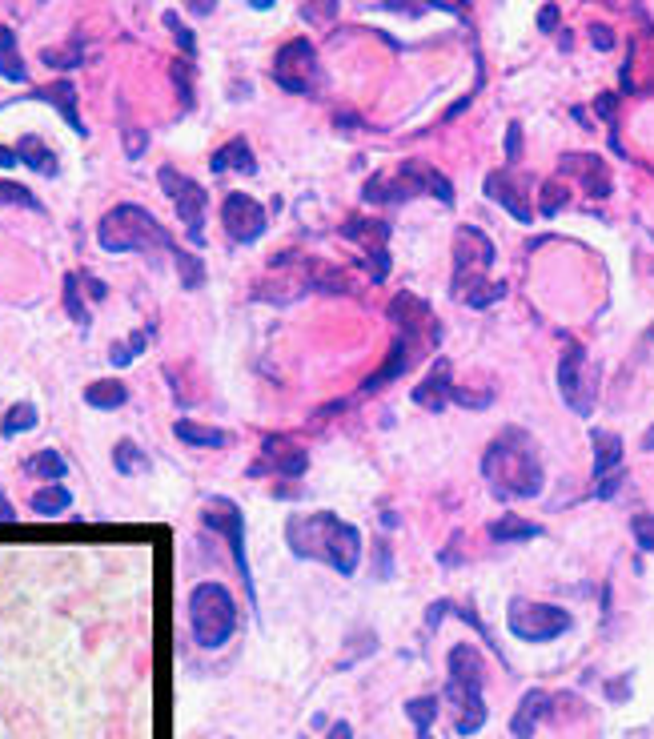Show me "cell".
I'll return each mask as SVG.
<instances>
[{
	"mask_svg": "<svg viewBox=\"0 0 654 739\" xmlns=\"http://www.w3.org/2000/svg\"><path fill=\"white\" fill-rule=\"evenodd\" d=\"M97 245H101L105 254H149V258L169 254V258L177 262V270H181V286H185V290H197V286L205 282L201 262L189 258L185 250H177L173 237L165 233V225H161L149 209H141V205H133V201L113 205V209L97 221Z\"/></svg>",
	"mask_w": 654,
	"mask_h": 739,
	"instance_id": "obj_1",
	"label": "cell"
},
{
	"mask_svg": "<svg viewBox=\"0 0 654 739\" xmlns=\"http://www.w3.org/2000/svg\"><path fill=\"white\" fill-rule=\"evenodd\" d=\"M482 478L494 486L498 499H538L546 486V470L534 438L522 426H506L482 458Z\"/></svg>",
	"mask_w": 654,
	"mask_h": 739,
	"instance_id": "obj_2",
	"label": "cell"
},
{
	"mask_svg": "<svg viewBox=\"0 0 654 739\" xmlns=\"http://www.w3.org/2000/svg\"><path fill=\"white\" fill-rule=\"evenodd\" d=\"M285 543L297 559H321L338 575H354L362 563V531L330 511L293 515L285 523Z\"/></svg>",
	"mask_w": 654,
	"mask_h": 739,
	"instance_id": "obj_3",
	"label": "cell"
},
{
	"mask_svg": "<svg viewBox=\"0 0 654 739\" xmlns=\"http://www.w3.org/2000/svg\"><path fill=\"white\" fill-rule=\"evenodd\" d=\"M189 627H193L197 647H205V651L225 647L233 639V631H237V603H233L229 587H221V583L193 587V595H189Z\"/></svg>",
	"mask_w": 654,
	"mask_h": 739,
	"instance_id": "obj_4",
	"label": "cell"
},
{
	"mask_svg": "<svg viewBox=\"0 0 654 739\" xmlns=\"http://www.w3.org/2000/svg\"><path fill=\"white\" fill-rule=\"evenodd\" d=\"M482 679H486V667H482V655L470 647V643H458L450 651V699L458 707V735H474L482 723H486V703H482Z\"/></svg>",
	"mask_w": 654,
	"mask_h": 739,
	"instance_id": "obj_5",
	"label": "cell"
},
{
	"mask_svg": "<svg viewBox=\"0 0 654 739\" xmlns=\"http://www.w3.org/2000/svg\"><path fill=\"white\" fill-rule=\"evenodd\" d=\"M418 193H434L442 205H450L454 201V185L438 173V169H430V165H422V161H406L398 173H374L370 181H366V201H390V205H402V201H410V197H418Z\"/></svg>",
	"mask_w": 654,
	"mask_h": 739,
	"instance_id": "obj_6",
	"label": "cell"
},
{
	"mask_svg": "<svg viewBox=\"0 0 654 739\" xmlns=\"http://www.w3.org/2000/svg\"><path fill=\"white\" fill-rule=\"evenodd\" d=\"M201 523H205L209 531H217V535L229 543V551H233V563H237V571H241V583H245L249 599L257 603V591H253V571H249V559H245V515H241V507H237L233 499H209V503L201 507Z\"/></svg>",
	"mask_w": 654,
	"mask_h": 739,
	"instance_id": "obj_7",
	"label": "cell"
},
{
	"mask_svg": "<svg viewBox=\"0 0 654 739\" xmlns=\"http://www.w3.org/2000/svg\"><path fill=\"white\" fill-rule=\"evenodd\" d=\"M157 181H161V189H165V197L173 201V209H177V217H181V225L189 229V241L193 245H201L205 241V189L193 181V177H185V173H177V169H157Z\"/></svg>",
	"mask_w": 654,
	"mask_h": 739,
	"instance_id": "obj_8",
	"label": "cell"
},
{
	"mask_svg": "<svg viewBox=\"0 0 654 739\" xmlns=\"http://www.w3.org/2000/svg\"><path fill=\"white\" fill-rule=\"evenodd\" d=\"M454 262H458V278H454V294H466L470 286L486 282V266H494V241L474 229L462 225L454 237Z\"/></svg>",
	"mask_w": 654,
	"mask_h": 739,
	"instance_id": "obj_9",
	"label": "cell"
},
{
	"mask_svg": "<svg viewBox=\"0 0 654 739\" xmlns=\"http://www.w3.org/2000/svg\"><path fill=\"white\" fill-rule=\"evenodd\" d=\"M510 631L526 643H546V639H558L562 631H570V615L562 607H550V603L514 599L510 603Z\"/></svg>",
	"mask_w": 654,
	"mask_h": 739,
	"instance_id": "obj_10",
	"label": "cell"
},
{
	"mask_svg": "<svg viewBox=\"0 0 654 739\" xmlns=\"http://www.w3.org/2000/svg\"><path fill=\"white\" fill-rule=\"evenodd\" d=\"M317 53L309 41H289L277 61H273V77L285 93H313L317 89Z\"/></svg>",
	"mask_w": 654,
	"mask_h": 739,
	"instance_id": "obj_11",
	"label": "cell"
},
{
	"mask_svg": "<svg viewBox=\"0 0 654 739\" xmlns=\"http://www.w3.org/2000/svg\"><path fill=\"white\" fill-rule=\"evenodd\" d=\"M221 225H225V233H229L233 241L249 245V241H257V237L265 233L269 213H265V205L253 201L249 193H229V197L221 201Z\"/></svg>",
	"mask_w": 654,
	"mask_h": 739,
	"instance_id": "obj_12",
	"label": "cell"
},
{
	"mask_svg": "<svg viewBox=\"0 0 654 739\" xmlns=\"http://www.w3.org/2000/svg\"><path fill=\"white\" fill-rule=\"evenodd\" d=\"M582 362H586V350H582L578 342H570L566 354H562V362H558V394H562V402H566L574 414L590 418L594 394L582 386Z\"/></svg>",
	"mask_w": 654,
	"mask_h": 739,
	"instance_id": "obj_13",
	"label": "cell"
},
{
	"mask_svg": "<svg viewBox=\"0 0 654 739\" xmlns=\"http://www.w3.org/2000/svg\"><path fill=\"white\" fill-rule=\"evenodd\" d=\"M346 237L366 245V254H370V262H374V282H382V278L390 274V254H386L390 225H386V221H370V217H350V221H346Z\"/></svg>",
	"mask_w": 654,
	"mask_h": 739,
	"instance_id": "obj_14",
	"label": "cell"
},
{
	"mask_svg": "<svg viewBox=\"0 0 654 739\" xmlns=\"http://www.w3.org/2000/svg\"><path fill=\"white\" fill-rule=\"evenodd\" d=\"M558 173L582 177V185H586L590 197H606V193H610V169H606V161L594 157V153H562V157H558Z\"/></svg>",
	"mask_w": 654,
	"mask_h": 739,
	"instance_id": "obj_15",
	"label": "cell"
},
{
	"mask_svg": "<svg viewBox=\"0 0 654 739\" xmlns=\"http://www.w3.org/2000/svg\"><path fill=\"white\" fill-rule=\"evenodd\" d=\"M305 466H309V462H305V450H301L297 442L273 434V438H265L261 462L249 466V474H265V470H273V474H305Z\"/></svg>",
	"mask_w": 654,
	"mask_h": 739,
	"instance_id": "obj_16",
	"label": "cell"
},
{
	"mask_svg": "<svg viewBox=\"0 0 654 739\" xmlns=\"http://www.w3.org/2000/svg\"><path fill=\"white\" fill-rule=\"evenodd\" d=\"M414 402L426 406V410H434V414L446 410V402H454V374H450V362L446 358H434L430 374L414 390Z\"/></svg>",
	"mask_w": 654,
	"mask_h": 739,
	"instance_id": "obj_17",
	"label": "cell"
},
{
	"mask_svg": "<svg viewBox=\"0 0 654 739\" xmlns=\"http://www.w3.org/2000/svg\"><path fill=\"white\" fill-rule=\"evenodd\" d=\"M486 197H490V201H498V205H502L514 221H522V225L534 217V213H530V205H526V197H522V189L514 185V173H510V169H498V173H490V177H486Z\"/></svg>",
	"mask_w": 654,
	"mask_h": 739,
	"instance_id": "obj_18",
	"label": "cell"
},
{
	"mask_svg": "<svg viewBox=\"0 0 654 739\" xmlns=\"http://www.w3.org/2000/svg\"><path fill=\"white\" fill-rule=\"evenodd\" d=\"M33 101H49L53 109H61V117L69 121V129H73L77 137H85V121H81V113H77V89H73V81L45 85V89L33 93Z\"/></svg>",
	"mask_w": 654,
	"mask_h": 739,
	"instance_id": "obj_19",
	"label": "cell"
},
{
	"mask_svg": "<svg viewBox=\"0 0 654 739\" xmlns=\"http://www.w3.org/2000/svg\"><path fill=\"white\" fill-rule=\"evenodd\" d=\"M209 165H213V173H257V157H253L245 137H233L225 149H217Z\"/></svg>",
	"mask_w": 654,
	"mask_h": 739,
	"instance_id": "obj_20",
	"label": "cell"
},
{
	"mask_svg": "<svg viewBox=\"0 0 654 739\" xmlns=\"http://www.w3.org/2000/svg\"><path fill=\"white\" fill-rule=\"evenodd\" d=\"M17 157H21L29 169H37L41 177H57V169H61V165H57V153H53L37 133H25V137L17 141Z\"/></svg>",
	"mask_w": 654,
	"mask_h": 739,
	"instance_id": "obj_21",
	"label": "cell"
},
{
	"mask_svg": "<svg viewBox=\"0 0 654 739\" xmlns=\"http://www.w3.org/2000/svg\"><path fill=\"white\" fill-rule=\"evenodd\" d=\"M590 442H594V478L606 482V474L622 466V438L610 430H590Z\"/></svg>",
	"mask_w": 654,
	"mask_h": 739,
	"instance_id": "obj_22",
	"label": "cell"
},
{
	"mask_svg": "<svg viewBox=\"0 0 654 739\" xmlns=\"http://www.w3.org/2000/svg\"><path fill=\"white\" fill-rule=\"evenodd\" d=\"M29 507H33V515H41V519H61V515L73 507V495H69L61 482H45L37 495L29 499Z\"/></svg>",
	"mask_w": 654,
	"mask_h": 739,
	"instance_id": "obj_23",
	"label": "cell"
},
{
	"mask_svg": "<svg viewBox=\"0 0 654 739\" xmlns=\"http://www.w3.org/2000/svg\"><path fill=\"white\" fill-rule=\"evenodd\" d=\"M0 77L13 81V85H21L29 77L25 61H21V49H17V33L9 25H0Z\"/></svg>",
	"mask_w": 654,
	"mask_h": 739,
	"instance_id": "obj_24",
	"label": "cell"
},
{
	"mask_svg": "<svg viewBox=\"0 0 654 739\" xmlns=\"http://www.w3.org/2000/svg\"><path fill=\"white\" fill-rule=\"evenodd\" d=\"M550 707V695L546 691H530L522 703H518V715L510 719V731H514V739H530V731H534V723H538V715Z\"/></svg>",
	"mask_w": 654,
	"mask_h": 739,
	"instance_id": "obj_25",
	"label": "cell"
},
{
	"mask_svg": "<svg viewBox=\"0 0 654 739\" xmlns=\"http://www.w3.org/2000/svg\"><path fill=\"white\" fill-rule=\"evenodd\" d=\"M173 434H177L185 446H209V450H217V446H225V442H229V434H225V430H217V426H201V422H189V418L173 422Z\"/></svg>",
	"mask_w": 654,
	"mask_h": 739,
	"instance_id": "obj_26",
	"label": "cell"
},
{
	"mask_svg": "<svg viewBox=\"0 0 654 739\" xmlns=\"http://www.w3.org/2000/svg\"><path fill=\"white\" fill-rule=\"evenodd\" d=\"M85 402H89L93 410H121V406L129 402V390H125V382L105 378V382H93V386L85 390Z\"/></svg>",
	"mask_w": 654,
	"mask_h": 739,
	"instance_id": "obj_27",
	"label": "cell"
},
{
	"mask_svg": "<svg viewBox=\"0 0 654 739\" xmlns=\"http://www.w3.org/2000/svg\"><path fill=\"white\" fill-rule=\"evenodd\" d=\"M25 474H33V478H41V482H65L69 462H65L61 450H41V454H33V458L25 462Z\"/></svg>",
	"mask_w": 654,
	"mask_h": 739,
	"instance_id": "obj_28",
	"label": "cell"
},
{
	"mask_svg": "<svg viewBox=\"0 0 654 739\" xmlns=\"http://www.w3.org/2000/svg\"><path fill=\"white\" fill-rule=\"evenodd\" d=\"M33 426H37V406L33 402H17V406H9L5 418H0V434H5V438H17V434H25Z\"/></svg>",
	"mask_w": 654,
	"mask_h": 739,
	"instance_id": "obj_29",
	"label": "cell"
},
{
	"mask_svg": "<svg viewBox=\"0 0 654 739\" xmlns=\"http://www.w3.org/2000/svg\"><path fill=\"white\" fill-rule=\"evenodd\" d=\"M145 346H149V334H145V330H133L129 342H113V346H109V366H117V370L133 366V362L141 358Z\"/></svg>",
	"mask_w": 654,
	"mask_h": 739,
	"instance_id": "obj_30",
	"label": "cell"
},
{
	"mask_svg": "<svg viewBox=\"0 0 654 739\" xmlns=\"http://www.w3.org/2000/svg\"><path fill=\"white\" fill-rule=\"evenodd\" d=\"M490 535H494V543H514V539H534V535H542V527H538V523H526V519L506 515V519L490 523Z\"/></svg>",
	"mask_w": 654,
	"mask_h": 739,
	"instance_id": "obj_31",
	"label": "cell"
},
{
	"mask_svg": "<svg viewBox=\"0 0 654 739\" xmlns=\"http://www.w3.org/2000/svg\"><path fill=\"white\" fill-rule=\"evenodd\" d=\"M65 310H69V318L77 326H89L93 322V310L81 298V274H65Z\"/></svg>",
	"mask_w": 654,
	"mask_h": 739,
	"instance_id": "obj_32",
	"label": "cell"
},
{
	"mask_svg": "<svg viewBox=\"0 0 654 739\" xmlns=\"http://www.w3.org/2000/svg\"><path fill=\"white\" fill-rule=\"evenodd\" d=\"M113 466H117V474H141V470H149V462H145V454H141V446L137 442H117V450H113Z\"/></svg>",
	"mask_w": 654,
	"mask_h": 739,
	"instance_id": "obj_33",
	"label": "cell"
},
{
	"mask_svg": "<svg viewBox=\"0 0 654 739\" xmlns=\"http://www.w3.org/2000/svg\"><path fill=\"white\" fill-rule=\"evenodd\" d=\"M406 715H410V723H414L418 731H430V723L438 719V699H434V695H418V699L406 703Z\"/></svg>",
	"mask_w": 654,
	"mask_h": 739,
	"instance_id": "obj_34",
	"label": "cell"
},
{
	"mask_svg": "<svg viewBox=\"0 0 654 739\" xmlns=\"http://www.w3.org/2000/svg\"><path fill=\"white\" fill-rule=\"evenodd\" d=\"M0 205H29V209H41V201H37L21 181H0Z\"/></svg>",
	"mask_w": 654,
	"mask_h": 739,
	"instance_id": "obj_35",
	"label": "cell"
},
{
	"mask_svg": "<svg viewBox=\"0 0 654 739\" xmlns=\"http://www.w3.org/2000/svg\"><path fill=\"white\" fill-rule=\"evenodd\" d=\"M562 205H566V185H562V181H546V185H542V213L554 217Z\"/></svg>",
	"mask_w": 654,
	"mask_h": 739,
	"instance_id": "obj_36",
	"label": "cell"
},
{
	"mask_svg": "<svg viewBox=\"0 0 654 739\" xmlns=\"http://www.w3.org/2000/svg\"><path fill=\"white\" fill-rule=\"evenodd\" d=\"M165 29H169V33L177 37V45H181V49H185V53L193 57V49H197V41H193V33H189V29H185V25L177 21V13H165Z\"/></svg>",
	"mask_w": 654,
	"mask_h": 739,
	"instance_id": "obj_37",
	"label": "cell"
},
{
	"mask_svg": "<svg viewBox=\"0 0 654 739\" xmlns=\"http://www.w3.org/2000/svg\"><path fill=\"white\" fill-rule=\"evenodd\" d=\"M41 61H45V65H53V69H73V65H81V49H77V45H73L69 53L45 49V53H41Z\"/></svg>",
	"mask_w": 654,
	"mask_h": 739,
	"instance_id": "obj_38",
	"label": "cell"
},
{
	"mask_svg": "<svg viewBox=\"0 0 654 739\" xmlns=\"http://www.w3.org/2000/svg\"><path fill=\"white\" fill-rule=\"evenodd\" d=\"M630 527H634V539L642 543V551H650V555H654V519H650V515H638Z\"/></svg>",
	"mask_w": 654,
	"mask_h": 739,
	"instance_id": "obj_39",
	"label": "cell"
},
{
	"mask_svg": "<svg viewBox=\"0 0 654 739\" xmlns=\"http://www.w3.org/2000/svg\"><path fill=\"white\" fill-rule=\"evenodd\" d=\"M518 137H522V129H518V125H510V133H506V157H510V161H518V149H522V141H518Z\"/></svg>",
	"mask_w": 654,
	"mask_h": 739,
	"instance_id": "obj_40",
	"label": "cell"
},
{
	"mask_svg": "<svg viewBox=\"0 0 654 739\" xmlns=\"http://www.w3.org/2000/svg\"><path fill=\"white\" fill-rule=\"evenodd\" d=\"M185 9H189L193 17H209V13L217 9V0H185Z\"/></svg>",
	"mask_w": 654,
	"mask_h": 739,
	"instance_id": "obj_41",
	"label": "cell"
},
{
	"mask_svg": "<svg viewBox=\"0 0 654 739\" xmlns=\"http://www.w3.org/2000/svg\"><path fill=\"white\" fill-rule=\"evenodd\" d=\"M0 523H5V527H13V523H17V511H13V503H9L5 490H0Z\"/></svg>",
	"mask_w": 654,
	"mask_h": 739,
	"instance_id": "obj_42",
	"label": "cell"
},
{
	"mask_svg": "<svg viewBox=\"0 0 654 739\" xmlns=\"http://www.w3.org/2000/svg\"><path fill=\"white\" fill-rule=\"evenodd\" d=\"M325 739H354V727H350L346 719H338V723L330 727V735H325Z\"/></svg>",
	"mask_w": 654,
	"mask_h": 739,
	"instance_id": "obj_43",
	"label": "cell"
},
{
	"mask_svg": "<svg viewBox=\"0 0 654 739\" xmlns=\"http://www.w3.org/2000/svg\"><path fill=\"white\" fill-rule=\"evenodd\" d=\"M145 149V133H129V157H141Z\"/></svg>",
	"mask_w": 654,
	"mask_h": 739,
	"instance_id": "obj_44",
	"label": "cell"
},
{
	"mask_svg": "<svg viewBox=\"0 0 654 739\" xmlns=\"http://www.w3.org/2000/svg\"><path fill=\"white\" fill-rule=\"evenodd\" d=\"M17 161H21V157H17V149H5V145H0V165H5V169H13Z\"/></svg>",
	"mask_w": 654,
	"mask_h": 739,
	"instance_id": "obj_45",
	"label": "cell"
},
{
	"mask_svg": "<svg viewBox=\"0 0 654 739\" xmlns=\"http://www.w3.org/2000/svg\"><path fill=\"white\" fill-rule=\"evenodd\" d=\"M594 45H598V49H610L614 41H610V33H606V29H594Z\"/></svg>",
	"mask_w": 654,
	"mask_h": 739,
	"instance_id": "obj_46",
	"label": "cell"
},
{
	"mask_svg": "<svg viewBox=\"0 0 654 739\" xmlns=\"http://www.w3.org/2000/svg\"><path fill=\"white\" fill-rule=\"evenodd\" d=\"M89 294H93V302L105 298V282H93V278H89Z\"/></svg>",
	"mask_w": 654,
	"mask_h": 739,
	"instance_id": "obj_47",
	"label": "cell"
},
{
	"mask_svg": "<svg viewBox=\"0 0 654 739\" xmlns=\"http://www.w3.org/2000/svg\"><path fill=\"white\" fill-rule=\"evenodd\" d=\"M418 739H430V731H418Z\"/></svg>",
	"mask_w": 654,
	"mask_h": 739,
	"instance_id": "obj_48",
	"label": "cell"
},
{
	"mask_svg": "<svg viewBox=\"0 0 654 739\" xmlns=\"http://www.w3.org/2000/svg\"><path fill=\"white\" fill-rule=\"evenodd\" d=\"M650 334H654V330H650Z\"/></svg>",
	"mask_w": 654,
	"mask_h": 739,
	"instance_id": "obj_49",
	"label": "cell"
}]
</instances>
